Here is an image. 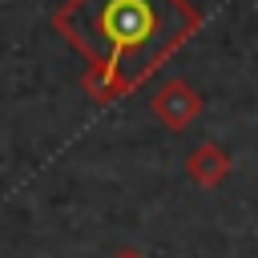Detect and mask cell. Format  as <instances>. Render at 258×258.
Instances as JSON below:
<instances>
[{
    "label": "cell",
    "mask_w": 258,
    "mask_h": 258,
    "mask_svg": "<svg viewBox=\"0 0 258 258\" xmlns=\"http://www.w3.org/2000/svg\"><path fill=\"white\" fill-rule=\"evenodd\" d=\"M109 258H149L145 250H137V246H121V250H113Z\"/></svg>",
    "instance_id": "4"
},
{
    "label": "cell",
    "mask_w": 258,
    "mask_h": 258,
    "mask_svg": "<svg viewBox=\"0 0 258 258\" xmlns=\"http://www.w3.org/2000/svg\"><path fill=\"white\" fill-rule=\"evenodd\" d=\"M230 169H234V157H230L218 141H202V145H194L189 157H185V173H189V181H194L198 189H218V185L230 177Z\"/></svg>",
    "instance_id": "3"
},
{
    "label": "cell",
    "mask_w": 258,
    "mask_h": 258,
    "mask_svg": "<svg viewBox=\"0 0 258 258\" xmlns=\"http://www.w3.org/2000/svg\"><path fill=\"white\" fill-rule=\"evenodd\" d=\"M52 28L85 60L89 101L113 105L198 36L202 12L189 0H64Z\"/></svg>",
    "instance_id": "1"
},
{
    "label": "cell",
    "mask_w": 258,
    "mask_h": 258,
    "mask_svg": "<svg viewBox=\"0 0 258 258\" xmlns=\"http://www.w3.org/2000/svg\"><path fill=\"white\" fill-rule=\"evenodd\" d=\"M149 109H153V117H157L165 129L181 133V129H189V125L202 117V93H198L185 77H169V81L149 97Z\"/></svg>",
    "instance_id": "2"
}]
</instances>
